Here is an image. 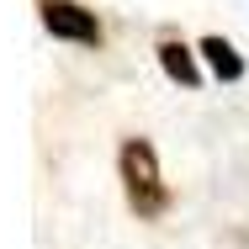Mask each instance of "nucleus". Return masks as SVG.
<instances>
[{"instance_id": "obj_1", "label": "nucleus", "mask_w": 249, "mask_h": 249, "mask_svg": "<svg viewBox=\"0 0 249 249\" xmlns=\"http://www.w3.org/2000/svg\"><path fill=\"white\" fill-rule=\"evenodd\" d=\"M117 175H122V196L138 217H164L170 212V186L159 175V154H154L149 138H127L117 149Z\"/></svg>"}, {"instance_id": "obj_2", "label": "nucleus", "mask_w": 249, "mask_h": 249, "mask_svg": "<svg viewBox=\"0 0 249 249\" xmlns=\"http://www.w3.org/2000/svg\"><path fill=\"white\" fill-rule=\"evenodd\" d=\"M37 16H43V27H48L53 37H64V43H85V48L101 43L96 11H85L80 0H37Z\"/></svg>"}, {"instance_id": "obj_3", "label": "nucleus", "mask_w": 249, "mask_h": 249, "mask_svg": "<svg viewBox=\"0 0 249 249\" xmlns=\"http://www.w3.org/2000/svg\"><path fill=\"white\" fill-rule=\"evenodd\" d=\"M159 69H164V74H170V80H175V85H186V90H196L201 85V69H196V53L186 48V43H180V37H159Z\"/></svg>"}, {"instance_id": "obj_4", "label": "nucleus", "mask_w": 249, "mask_h": 249, "mask_svg": "<svg viewBox=\"0 0 249 249\" xmlns=\"http://www.w3.org/2000/svg\"><path fill=\"white\" fill-rule=\"evenodd\" d=\"M196 53L212 64V74H217V80H228V85H233V80H244V53L233 48L228 37H201Z\"/></svg>"}]
</instances>
